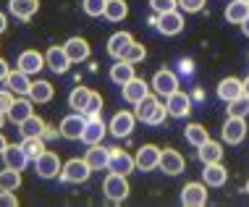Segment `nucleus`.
Here are the masks:
<instances>
[{
  "instance_id": "obj_32",
  "label": "nucleus",
  "mask_w": 249,
  "mask_h": 207,
  "mask_svg": "<svg viewBox=\"0 0 249 207\" xmlns=\"http://www.w3.org/2000/svg\"><path fill=\"white\" fill-rule=\"evenodd\" d=\"M89 97H92V89H87V86H73L71 95H69V108L73 113H84Z\"/></svg>"
},
{
  "instance_id": "obj_22",
  "label": "nucleus",
  "mask_w": 249,
  "mask_h": 207,
  "mask_svg": "<svg viewBox=\"0 0 249 207\" xmlns=\"http://www.w3.org/2000/svg\"><path fill=\"white\" fill-rule=\"evenodd\" d=\"M87 165H89L92 171H105L107 168V160H110V150L103 144H89V150H87Z\"/></svg>"
},
{
  "instance_id": "obj_37",
  "label": "nucleus",
  "mask_w": 249,
  "mask_h": 207,
  "mask_svg": "<svg viewBox=\"0 0 249 207\" xmlns=\"http://www.w3.org/2000/svg\"><path fill=\"white\" fill-rule=\"evenodd\" d=\"M247 113H249V97L247 95H241V97H236V100H231V103H228V116L247 118Z\"/></svg>"
},
{
  "instance_id": "obj_7",
  "label": "nucleus",
  "mask_w": 249,
  "mask_h": 207,
  "mask_svg": "<svg viewBox=\"0 0 249 207\" xmlns=\"http://www.w3.org/2000/svg\"><path fill=\"white\" fill-rule=\"evenodd\" d=\"M158 168L163 171L165 176H178V173L186 171V160L178 150H163L160 152V165Z\"/></svg>"
},
{
  "instance_id": "obj_42",
  "label": "nucleus",
  "mask_w": 249,
  "mask_h": 207,
  "mask_svg": "<svg viewBox=\"0 0 249 207\" xmlns=\"http://www.w3.org/2000/svg\"><path fill=\"white\" fill-rule=\"evenodd\" d=\"M100 113H103V97H100L97 92H92L89 103H87V110H84V116H87V118H92V116H100Z\"/></svg>"
},
{
  "instance_id": "obj_17",
  "label": "nucleus",
  "mask_w": 249,
  "mask_h": 207,
  "mask_svg": "<svg viewBox=\"0 0 249 207\" xmlns=\"http://www.w3.org/2000/svg\"><path fill=\"white\" fill-rule=\"evenodd\" d=\"M32 105H35V103H32V97H29V95H21V97H16V103L11 105V110L5 113V116H8V121H11V123H16V126H18V123H24L29 116H35Z\"/></svg>"
},
{
  "instance_id": "obj_38",
  "label": "nucleus",
  "mask_w": 249,
  "mask_h": 207,
  "mask_svg": "<svg viewBox=\"0 0 249 207\" xmlns=\"http://www.w3.org/2000/svg\"><path fill=\"white\" fill-rule=\"evenodd\" d=\"M24 150H26V155H29V160H37V157L45 152L42 137H29V139H24Z\"/></svg>"
},
{
  "instance_id": "obj_23",
  "label": "nucleus",
  "mask_w": 249,
  "mask_h": 207,
  "mask_svg": "<svg viewBox=\"0 0 249 207\" xmlns=\"http://www.w3.org/2000/svg\"><path fill=\"white\" fill-rule=\"evenodd\" d=\"M63 50L69 52L71 63H82V61H87V58H89V42H87L84 37H71V39H66Z\"/></svg>"
},
{
  "instance_id": "obj_28",
  "label": "nucleus",
  "mask_w": 249,
  "mask_h": 207,
  "mask_svg": "<svg viewBox=\"0 0 249 207\" xmlns=\"http://www.w3.org/2000/svg\"><path fill=\"white\" fill-rule=\"evenodd\" d=\"M8 11L16 18H21V21H29V18L39 11V0H11Z\"/></svg>"
},
{
  "instance_id": "obj_13",
  "label": "nucleus",
  "mask_w": 249,
  "mask_h": 207,
  "mask_svg": "<svg viewBox=\"0 0 249 207\" xmlns=\"http://www.w3.org/2000/svg\"><path fill=\"white\" fill-rule=\"evenodd\" d=\"M121 95H124V100L129 105H137L139 100H144L147 95H150V84H147L144 79L134 76L131 82H126L124 86H121Z\"/></svg>"
},
{
  "instance_id": "obj_11",
  "label": "nucleus",
  "mask_w": 249,
  "mask_h": 207,
  "mask_svg": "<svg viewBox=\"0 0 249 207\" xmlns=\"http://www.w3.org/2000/svg\"><path fill=\"white\" fill-rule=\"evenodd\" d=\"M181 205L186 207H205L207 205V191H205V181H192L181 189Z\"/></svg>"
},
{
  "instance_id": "obj_21",
  "label": "nucleus",
  "mask_w": 249,
  "mask_h": 207,
  "mask_svg": "<svg viewBox=\"0 0 249 207\" xmlns=\"http://www.w3.org/2000/svg\"><path fill=\"white\" fill-rule=\"evenodd\" d=\"M160 108H163V103H160L155 95H147L144 100H139V103H137L134 116H137V121H142V123H152L155 113H158Z\"/></svg>"
},
{
  "instance_id": "obj_15",
  "label": "nucleus",
  "mask_w": 249,
  "mask_h": 207,
  "mask_svg": "<svg viewBox=\"0 0 249 207\" xmlns=\"http://www.w3.org/2000/svg\"><path fill=\"white\" fill-rule=\"evenodd\" d=\"M160 147H155V144H144V147H139L137 150V155H134V160H137V168L139 171H155L160 165Z\"/></svg>"
},
{
  "instance_id": "obj_41",
  "label": "nucleus",
  "mask_w": 249,
  "mask_h": 207,
  "mask_svg": "<svg viewBox=\"0 0 249 207\" xmlns=\"http://www.w3.org/2000/svg\"><path fill=\"white\" fill-rule=\"evenodd\" d=\"M150 8L160 16V13L176 11V8H178V0H150Z\"/></svg>"
},
{
  "instance_id": "obj_9",
  "label": "nucleus",
  "mask_w": 249,
  "mask_h": 207,
  "mask_svg": "<svg viewBox=\"0 0 249 207\" xmlns=\"http://www.w3.org/2000/svg\"><path fill=\"white\" fill-rule=\"evenodd\" d=\"M84 126H87V116L84 113H71V116H66L63 121H60V137L63 139H82V131H84Z\"/></svg>"
},
{
  "instance_id": "obj_19",
  "label": "nucleus",
  "mask_w": 249,
  "mask_h": 207,
  "mask_svg": "<svg viewBox=\"0 0 249 207\" xmlns=\"http://www.w3.org/2000/svg\"><path fill=\"white\" fill-rule=\"evenodd\" d=\"M131 45H134V37L129 34V32H116V34L107 39V55L116 58V61H121Z\"/></svg>"
},
{
  "instance_id": "obj_20",
  "label": "nucleus",
  "mask_w": 249,
  "mask_h": 207,
  "mask_svg": "<svg viewBox=\"0 0 249 207\" xmlns=\"http://www.w3.org/2000/svg\"><path fill=\"white\" fill-rule=\"evenodd\" d=\"M45 63H48V69L53 73H66L71 66V58H69V52L63 50V45H60V48H50L45 52Z\"/></svg>"
},
{
  "instance_id": "obj_34",
  "label": "nucleus",
  "mask_w": 249,
  "mask_h": 207,
  "mask_svg": "<svg viewBox=\"0 0 249 207\" xmlns=\"http://www.w3.org/2000/svg\"><path fill=\"white\" fill-rule=\"evenodd\" d=\"M21 186V171H13L5 165L0 171V191H16Z\"/></svg>"
},
{
  "instance_id": "obj_36",
  "label": "nucleus",
  "mask_w": 249,
  "mask_h": 207,
  "mask_svg": "<svg viewBox=\"0 0 249 207\" xmlns=\"http://www.w3.org/2000/svg\"><path fill=\"white\" fill-rule=\"evenodd\" d=\"M184 137H186V142H189L192 147H199V144H205L207 139H210V134H207V129L202 123H189L184 129Z\"/></svg>"
},
{
  "instance_id": "obj_16",
  "label": "nucleus",
  "mask_w": 249,
  "mask_h": 207,
  "mask_svg": "<svg viewBox=\"0 0 249 207\" xmlns=\"http://www.w3.org/2000/svg\"><path fill=\"white\" fill-rule=\"evenodd\" d=\"M45 55L42 52H37V50H24L21 55H18V61H16V69H21L24 73H29V76H35V73H39L45 69Z\"/></svg>"
},
{
  "instance_id": "obj_39",
  "label": "nucleus",
  "mask_w": 249,
  "mask_h": 207,
  "mask_svg": "<svg viewBox=\"0 0 249 207\" xmlns=\"http://www.w3.org/2000/svg\"><path fill=\"white\" fill-rule=\"evenodd\" d=\"M144 58H147V48H144V45H137V42H134L131 48L126 50V55L121 58V61H129V63L137 66V63H142Z\"/></svg>"
},
{
  "instance_id": "obj_31",
  "label": "nucleus",
  "mask_w": 249,
  "mask_h": 207,
  "mask_svg": "<svg viewBox=\"0 0 249 207\" xmlns=\"http://www.w3.org/2000/svg\"><path fill=\"white\" fill-rule=\"evenodd\" d=\"M249 16V3L244 0H233V3L226 5V21L228 24H244Z\"/></svg>"
},
{
  "instance_id": "obj_52",
  "label": "nucleus",
  "mask_w": 249,
  "mask_h": 207,
  "mask_svg": "<svg viewBox=\"0 0 249 207\" xmlns=\"http://www.w3.org/2000/svg\"><path fill=\"white\" fill-rule=\"evenodd\" d=\"M247 194H249V178H247Z\"/></svg>"
},
{
  "instance_id": "obj_24",
  "label": "nucleus",
  "mask_w": 249,
  "mask_h": 207,
  "mask_svg": "<svg viewBox=\"0 0 249 207\" xmlns=\"http://www.w3.org/2000/svg\"><path fill=\"white\" fill-rule=\"evenodd\" d=\"M197 157H199L202 165H207V163H220V160H223V144L215 142V139H207L205 144L197 147Z\"/></svg>"
},
{
  "instance_id": "obj_49",
  "label": "nucleus",
  "mask_w": 249,
  "mask_h": 207,
  "mask_svg": "<svg viewBox=\"0 0 249 207\" xmlns=\"http://www.w3.org/2000/svg\"><path fill=\"white\" fill-rule=\"evenodd\" d=\"M241 92H244V95L249 97V76L244 79V82H241Z\"/></svg>"
},
{
  "instance_id": "obj_25",
  "label": "nucleus",
  "mask_w": 249,
  "mask_h": 207,
  "mask_svg": "<svg viewBox=\"0 0 249 207\" xmlns=\"http://www.w3.org/2000/svg\"><path fill=\"white\" fill-rule=\"evenodd\" d=\"M5 86H8V89H11L16 97L29 95V86H32V82H29V73H24L21 69L11 71L8 76H5Z\"/></svg>"
},
{
  "instance_id": "obj_3",
  "label": "nucleus",
  "mask_w": 249,
  "mask_h": 207,
  "mask_svg": "<svg viewBox=\"0 0 249 207\" xmlns=\"http://www.w3.org/2000/svg\"><path fill=\"white\" fill-rule=\"evenodd\" d=\"M134 126H137V116L129 113V110H121V113H116V116L110 118L107 131H110L116 139H129L131 131H134Z\"/></svg>"
},
{
  "instance_id": "obj_40",
  "label": "nucleus",
  "mask_w": 249,
  "mask_h": 207,
  "mask_svg": "<svg viewBox=\"0 0 249 207\" xmlns=\"http://www.w3.org/2000/svg\"><path fill=\"white\" fill-rule=\"evenodd\" d=\"M105 3H107V0H84L82 8H84L87 16H103V13H105Z\"/></svg>"
},
{
  "instance_id": "obj_43",
  "label": "nucleus",
  "mask_w": 249,
  "mask_h": 207,
  "mask_svg": "<svg viewBox=\"0 0 249 207\" xmlns=\"http://www.w3.org/2000/svg\"><path fill=\"white\" fill-rule=\"evenodd\" d=\"M207 0H178V8L184 13H199L202 8H205Z\"/></svg>"
},
{
  "instance_id": "obj_33",
  "label": "nucleus",
  "mask_w": 249,
  "mask_h": 207,
  "mask_svg": "<svg viewBox=\"0 0 249 207\" xmlns=\"http://www.w3.org/2000/svg\"><path fill=\"white\" fill-rule=\"evenodd\" d=\"M103 16L107 21H124V18L129 16V5H126V0H107Z\"/></svg>"
},
{
  "instance_id": "obj_48",
  "label": "nucleus",
  "mask_w": 249,
  "mask_h": 207,
  "mask_svg": "<svg viewBox=\"0 0 249 207\" xmlns=\"http://www.w3.org/2000/svg\"><path fill=\"white\" fill-rule=\"evenodd\" d=\"M5 147H8V139H5L3 134H0V155H3V152H5Z\"/></svg>"
},
{
  "instance_id": "obj_4",
  "label": "nucleus",
  "mask_w": 249,
  "mask_h": 207,
  "mask_svg": "<svg viewBox=\"0 0 249 207\" xmlns=\"http://www.w3.org/2000/svg\"><path fill=\"white\" fill-rule=\"evenodd\" d=\"M155 26H158L160 34L165 37H176L184 32V13H181L178 8L176 11H168V13H160L158 21H155Z\"/></svg>"
},
{
  "instance_id": "obj_30",
  "label": "nucleus",
  "mask_w": 249,
  "mask_h": 207,
  "mask_svg": "<svg viewBox=\"0 0 249 207\" xmlns=\"http://www.w3.org/2000/svg\"><path fill=\"white\" fill-rule=\"evenodd\" d=\"M134 76H137V73H134V63H129V61H116L110 66V82L113 84L124 86L126 82H131Z\"/></svg>"
},
{
  "instance_id": "obj_1",
  "label": "nucleus",
  "mask_w": 249,
  "mask_h": 207,
  "mask_svg": "<svg viewBox=\"0 0 249 207\" xmlns=\"http://www.w3.org/2000/svg\"><path fill=\"white\" fill-rule=\"evenodd\" d=\"M103 191H105V197L110 199V202H124L126 197H129V191H131V186H129V178L124 176V173H107L105 176V181H103Z\"/></svg>"
},
{
  "instance_id": "obj_10",
  "label": "nucleus",
  "mask_w": 249,
  "mask_h": 207,
  "mask_svg": "<svg viewBox=\"0 0 249 207\" xmlns=\"http://www.w3.org/2000/svg\"><path fill=\"white\" fill-rule=\"evenodd\" d=\"M152 89H155V95H163V97H168V95H173V92L178 89V76L173 71H168V69H163V71H158L152 76Z\"/></svg>"
},
{
  "instance_id": "obj_14",
  "label": "nucleus",
  "mask_w": 249,
  "mask_h": 207,
  "mask_svg": "<svg viewBox=\"0 0 249 207\" xmlns=\"http://www.w3.org/2000/svg\"><path fill=\"white\" fill-rule=\"evenodd\" d=\"M137 168V160L134 155H129L126 150H110V160H107V171L113 173H124V176H129V173Z\"/></svg>"
},
{
  "instance_id": "obj_8",
  "label": "nucleus",
  "mask_w": 249,
  "mask_h": 207,
  "mask_svg": "<svg viewBox=\"0 0 249 207\" xmlns=\"http://www.w3.org/2000/svg\"><path fill=\"white\" fill-rule=\"evenodd\" d=\"M165 108H168V116L171 118H186L192 113V100H189V95L176 89L173 95L165 97Z\"/></svg>"
},
{
  "instance_id": "obj_5",
  "label": "nucleus",
  "mask_w": 249,
  "mask_h": 207,
  "mask_svg": "<svg viewBox=\"0 0 249 207\" xmlns=\"http://www.w3.org/2000/svg\"><path fill=\"white\" fill-rule=\"evenodd\" d=\"M35 171H37L39 178H55L58 173L63 171V163H60V157L55 155V152L45 150L42 155L35 160Z\"/></svg>"
},
{
  "instance_id": "obj_12",
  "label": "nucleus",
  "mask_w": 249,
  "mask_h": 207,
  "mask_svg": "<svg viewBox=\"0 0 249 207\" xmlns=\"http://www.w3.org/2000/svg\"><path fill=\"white\" fill-rule=\"evenodd\" d=\"M105 134H107V126L103 123V118L92 116V118H87V126H84V131H82V142L87 147H89V144H103Z\"/></svg>"
},
{
  "instance_id": "obj_29",
  "label": "nucleus",
  "mask_w": 249,
  "mask_h": 207,
  "mask_svg": "<svg viewBox=\"0 0 249 207\" xmlns=\"http://www.w3.org/2000/svg\"><path fill=\"white\" fill-rule=\"evenodd\" d=\"M244 92H241V79L236 76H226L223 82L218 84V97L223 100V103H231V100L241 97Z\"/></svg>"
},
{
  "instance_id": "obj_26",
  "label": "nucleus",
  "mask_w": 249,
  "mask_h": 207,
  "mask_svg": "<svg viewBox=\"0 0 249 207\" xmlns=\"http://www.w3.org/2000/svg\"><path fill=\"white\" fill-rule=\"evenodd\" d=\"M202 178H205V186L218 189V186H223L228 181V171L220 163H207L205 171H202Z\"/></svg>"
},
{
  "instance_id": "obj_35",
  "label": "nucleus",
  "mask_w": 249,
  "mask_h": 207,
  "mask_svg": "<svg viewBox=\"0 0 249 207\" xmlns=\"http://www.w3.org/2000/svg\"><path fill=\"white\" fill-rule=\"evenodd\" d=\"M45 129H48V126H45V121H42V118H37V116H29L24 123H18V131L24 134V139H29V137H42Z\"/></svg>"
},
{
  "instance_id": "obj_44",
  "label": "nucleus",
  "mask_w": 249,
  "mask_h": 207,
  "mask_svg": "<svg viewBox=\"0 0 249 207\" xmlns=\"http://www.w3.org/2000/svg\"><path fill=\"white\" fill-rule=\"evenodd\" d=\"M13 103H16V95H13V92L8 89V86H5V89H0V110H3V113H8Z\"/></svg>"
},
{
  "instance_id": "obj_53",
  "label": "nucleus",
  "mask_w": 249,
  "mask_h": 207,
  "mask_svg": "<svg viewBox=\"0 0 249 207\" xmlns=\"http://www.w3.org/2000/svg\"><path fill=\"white\" fill-rule=\"evenodd\" d=\"M244 3H249V0H244Z\"/></svg>"
},
{
  "instance_id": "obj_46",
  "label": "nucleus",
  "mask_w": 249,
  "mask_h": 207,
  "mask_svg": "<svg viewBox=\"0 0 249 207\" xmlns=\"http://www.w3.org/2000/svg\"><path fill=\"white\" fill-rule=\"evenodd\" d=\"M11 73V69H8V63L3 61V58H0V82H5V76H8Z\"/></svg>"
},
{
  "instance_id": "obj_47",
  "label": "nucleus",
  "mask_w": 249,
  "mask_h": 207,
  "mask_svg": "<svg viewBox=\"0 0 249 207\" xmlns=\"http://www.w3.org/2000/svg\"><path fill=\"white\" fill-rule=\"evenodd\" d=\"M5 29H8V18H5V13L0 11V34H3Z\"/></svg>"
},
{
  "instance_id": "obj_2",
  "label": "nucleus",
  "mask_w": 249,
  "mask_h": 207,
  "mask_svg": "<svg viewBox=\"0 0 249 207\" xmlns=\"http://www.w3.org/2000/svg\"><path fill=\"white\" fill-rule=\"evenodd\" d=\"M89 176H92V168L87 165L84 157H71L69 163H63V171H60V178L66 184H84Z\"/></svg>"
},
{
  "instance_id": "obj_51",
  "label": "nucleus",
  "mask_w": 249,
  "mask_h": 207,
  "mask_svg": "<svg viewBox=\"0 0 249 207\" xmlns=\"http://www.w3.org/2000/svg\"><path fill=\"white\" fill-rule=\"evenodd\" d=\"M5 118H8V116H5V113H3V110H0V129H3V123H5Z\"/></svg>"
},
{
  "instance_id": "obj_6",
  "label": "nucleus",
  "mask_w": 249,
  "mask_h": 207,
  "mask_svg": "<svg viewBox=\"0 0 249 207\" xmlns=\"http://www.w3.org/2000/svg\"><path fill=\"white\" fill-rule=\"evenodd\" d=\"M220 137H223L226 144H241L247 137V121L244 118H236V116H228L223 129H220Z\"/></svg>"
},
{
  "instance_id": "obj_50",
  "label": "nucleus",
  "mask_w": 249,
  "mask_h": 207,
  "mask_svg": "<svg viewBox=\"0 0 249 207\" xmlns=\"http://www.w3.org/2000/svg\"><path fill=\"white\" fill-rule=\"evenodd\" d=\"M239 26H241V32H244V34L249 37V16H247V21H244V24H239Z\"/></svg>"
},
{
  "instance_id": "obj_45",
  "label": "nucleus",
  "mask_w": 249,
  "mask_h": 207,
  "mask_svg": "<svg viewBox=\"0 0 249 207\" xmlns=\"http://www.w3.org/2000/svg\"><path fill=\"white\" fill-rule=\"evenodd\" d=\"M16 191H0V207H16Z\"/></svg>"
},
{
  "instance_id": "obj_27",
  "label": "nucleus",
  "mask_w": 249,
  "mask_h": 207,
  "mask_svg": "<svg viewBox=\"0 0 249 207\" xmlns=\"http://www.w3.org/2000/svg\"><path fill=\"white\" fill-rule=\"evenodd\" d=\"M53 95H55V86L50 82H45V79H37V82H32V86H29V97H32V103H37V105L50 103Z\"/></svg>"
},
{
  "instance_id": "obj_18",
  "label": "nucleus",
  "mask_w": 249,
  "mask_h": 207,
  "mask_svg": "<svg viewBox=\"0 0 249 207\" xmlns=\"http://www.w3.org/2000/svg\"><path fill=\"white\" fill-rule=\"evenodd\" d=\"M0 157H3V163L8 165V168H13V171H24L26 163H29V155H26L24 144H8Z\"/></svg>"
}]
</instances>
